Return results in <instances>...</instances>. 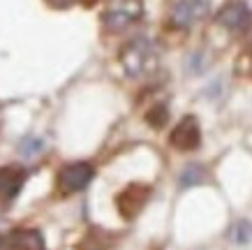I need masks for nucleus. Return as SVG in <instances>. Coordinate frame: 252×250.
Instances as JSON below:
<instances>
[{"instance_id": "f257e3e1", "label": "nucleus", "mask_w": 252, "mask_h": 250, "mask_svg": "<svg viewBox=\"0 0 252 250\" xmlns=\"http://www.w3.org/2000/svg\"><path fill=\"white\" fill-rule=\"evenodd\" d=\"M158 61H160L158 46L146 37L132 39L121 53L123 68H125L127 76H132V79H141V76L151 74L158 68Z\"/></svg>"}, {"instance_id": "f03ea898", "label": "nucleus", "mask_w": 252, "mask_h": 250, "mask_svg": "<svg viewBox=\"0 0 252 250\" xmlns=\"http://www.w3.org/2000/svg\"><path fill=\"white\" fill-rule=\"evenodd\" d=\"M141 12H144L141 0H111V5L102 14V21L109 31H123L137 21Z\"/></svg>"}, {"instance_id": "7ed1b4c3", "label": "nucleus", "mask_w": 252, "mask_h": 250, "mask_svg": "<svg viewBox=\"0 0 252 250\" xmlns=\"http://www.w3.org/2000/svg\"><path fill=\"white\" fill-rule=\"evenodd\" d=\"M95 176V169L88 162H72V165H65L58 172V190L63 195H72V192H79L84 190L91 179Z\"/></svg>"}, {"instance_id": "20e7f679", "label": "nucleus", "mask_w": 252, "mask_h": 250, "mask_svg": "<svg viewBox=\"0 0 252 250\" xmlns=\"http://www.w3.org/2000/svg\"><path fill=\"white\" fill-rule=\"evenodd\" d=\"M208 9V0H171V23L178 28H190L194 23L206 14Z\"/></svg>"}, {"instance_id": "39448f33", "label": "nucleus", "mask_w": 252, "mask_h": 250, "mask_svg": "<svg viewBox=\"0 0 252 250\" xmlns=\"http://www.w3.org/2000/svg\"><path fill=\"white\" fill-rule=\"evenodd\" d=\"M169 142H171V146H176L178 151H194L199 146V142H201V130H199L197 118H192V116L183 118V121L174 128Z\"/></svg>"}, {"instance_id": "423d86ee", "label": "nucleus", "mask_w": 252, "mask_h": 250, "mask_svg": "<svg viewBox=\"0 0 252 250\" xmlns=\"http://www.w3.org/2000/svg\"><path fill=\"white\" fill-rule=\"evenodd\" d=\"M218 23L224 26V28L231 33H245L252 23V14L243 2H231V5H227V7L220 12Z\"/></svg>"}, {"instance_id": "0eeeda50", "label": "nucleus", "mask_w": 252, "mask_h": 250, "mask_svg": "<svg viewBox=\"0 0 252 250\" xmlns=\"http://www.w3.org/2000/svg\"><path fill=\"white\" fill-rule=\"evenodd\" d=\"M148 195H151V190L146 188V185H130L127 190H123L121 195H118V199H116L123 218H134L141 211V206L146 204Z\"/></svg>"}, {"instance_id": "6e6552de", "label": "nucleus", "mask_w": 252, "mask_h": 250, "mask_svg": "<svg viewBox=\"0 0 252 250\" xmlns=\"http://www.w3.org/2000/svg\"><path fill=\"white\" fill-rule=\"evenodd\" d=\"M23 179H26V172L21 167L16 165L2 167L0 169V202H12L19 195V190H21Z\"/></svg>"}, {"instance_id": "1a4fd4ad", "label": "nucleus", "mask_w": 252, "mask_h": 250, "mask_svg": "<svg viewBox=\"0 0 252 250\" xmlns=\"http://www.w3.org/2000/svg\"><path fill=\"white\" fill-rule=\"evenodd\" d=\"M9 250H44V243L32 229H16L9 236Z\"/></svg>"}, {"instance_id": "9d476101", "label": "nucleus", "mask_w": 252, "mask_h": 250, "mask_svg": "<svg viewBox=\"0 0 252 250\" xmlns=\"http://www.w3.org/2000/svg\"><path fill=\"white\" fill-rule=\"evenodd\" d=\"M231 241L234 243H248L252 241V225L248 220H238L231 227Z\"/></svg>"}, {"instance_id": "9b49d317", "label": "nucleus", "mask_w": 252, "mask_h": 250, "mask_svg": "<svg viewBox=\"0 0 252 250\" xmlns=\"http://www.w3.org/2000/svg\"><path fill=\"white\" fill-rule=\"evenodd\" d=\"M181 179H183V181H181L183 185H197V183H201L204 179H206V174H204V169H201V167L194 165V167H188Z\"/></svg>"}, {"instance_id": "f8f14e48", "label": "nucleus", "mask_w": 252, "mask_h": 250, "mask_svg": "<svg viewBox=\"0 0 252 250\" xmlns=\"http://www.w3.org/2000/svg\"><path fill=\"white\" fill-rule=\"evenodd\" d=\"M148 123H151V125H155V128H162V125L167 123V109H164L162 105H158L153 111L148 114Z\"/></svg>"}, {"instance_id": "ddd939ff", "label": "nucleus", "mask_w": 252, "mask_h": 250, "mask_svg": "<svg viewBox=\"0 0 252 250\" xmlns=\"http://www.w3.org/2000/svg\"><path fill=\"white\" fill-rule=\"evenodd\" d=\"M51 5H56V7H67V5H72V0H49Z\"/></svg>"}, {"instance_id": "4468645a", "label": "nucleus", "mask_w": 252, "mask_h": 250, "mask_svg": "<svg viewBox=\"0 0 252 250\" xmlns=\"http://www.w3.org/2000/svg\"><path fill=\"white\" fill-rule=\"evenodd\" d=\"M248 61H250V72H252V51H250V56H248Z\"/></svg>"}]
</instances>
